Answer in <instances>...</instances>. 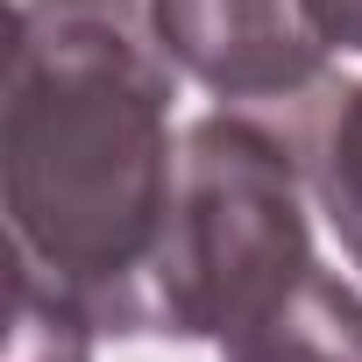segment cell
I'll use <instances>...</instances> for the list:
<instances>
[{"label":"cell","instance_id":"1","mask_svg":"<svg viewBox=\"0 0 362 362\" xmlns=\"http://www.w3.org/2000/svg\"><path fill=\"white\" fill-rule=\"evenodd\" d=\"M177 64L135 0H15L0 206L15 270L78 298L100 334H128L156 256L177 135Z\"/></svg>","mask_w":362,"mask_h":362},{"label":"cell","instance_id":"2","mask_svg":"<svg viewBox=\"0 0 362 362\" xmlns=\"http://www.w3.org/2000/svg\"><path fill=\"white\" fill-rule=\"evenodd\" d=\"M305 149L263 114L214 107L177 142V185L156 256L135 284L128 334L228 341L284 298L320 256L305 228Z\"/></svg>","mask_w":362,"mask_h":362},{"label":"cell","instance_id":"3","mask_svg":"<svg viewBox=\"0 0 362 362\" xmlns=\"http://www.w3.org/2000/svg\"><path fill=\"white\" fill-rule=\"evenodd\" d=\"M149 22L170 64L199 78L221 107L291 114L298 128L341 93L334 43L313 22V0H149Z\"/></svg>","mask_w":362,"mask_h":362},{"label":"cell","instance_id":"4","mask_svg":"<svg viewBox=\"0 0 362 362\" xmlns=\"http://www.w3.org/2000/svg\"><path fill=\"white\" fill-rule=\"evenodd\" d=\"M221 362H362V291L313 263L284 298L221 341Z\"/></svg>","mask_w":362,"mask_h":362},{"label":"cell","instance_id":"5","mask_svg":"<svg viewBox=\"0 0 362 362\" xmlns=\"http://www.w3.org/2000/svg\"><path fill=\"white\" fill-rule=\"evenodd\" d=\"M305 177H313V199L334 221L348 263L362 270V86H341L305 121Z\"/></svg>","mask_w":362,"mask_h":362},{"label":"cell","instance_id":"6","mask_svg":"<svg viewBox=\"0 0 362 362\" xmlns=\"http://www.w3.org/2000/svg\"><path fill=\"white\" fill-rule=\"evenodd\" d=\"M8 313H15V341H8V362H93V334L100 320L50 291L43 277L29 270H8Z\"/></svg>","mask_w":362,"mask_h":362},{"label":"cell","instance_id":"7","mask_svg":"<svg viewBox=\"0 0 362 362\" xmlns=\"http://www.w3.org/2000/svg\"><path fill=\"white\" fill-rule=\"evenodd\" d=\"M313 22L334 50H355L362 57V0H313Z\"/></svg>","mask_w":362,"mask_h":362}]
</instances>
